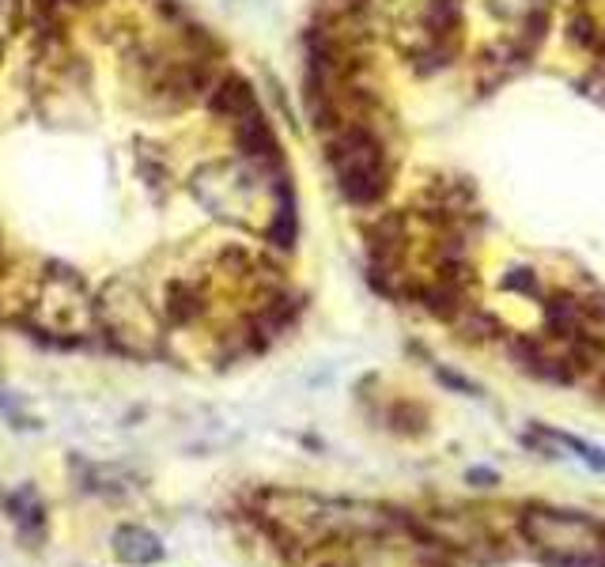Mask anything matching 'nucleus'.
I'll list each match as a JSON object with an SVG mask.
<instances>
[{"label": "nucleus", "mask_w": 605, "mask_h": 567, "mask_svg": "<svg viewBox=\"0 0 605 567\" xmlns=\"http://www.w3.org/2000/svg\"><path fill=\"white\" fill-rule=\"evenodd\" d=\"M114 552L125 564H156L163 556V545H159L156 533L140 530V526H121L114 533Z\"/></svg>", "instance_id": "3"}, {"label": "nucleus", "mask_w": 605, "mask_h": 567, "mask_svg": "<svg viewBox=\"0 0 605 567\" xmlns=\"http://www.w3.org/2000/svg\"><path fill=\"white\" fill-rule=\"evenodd\" d=\"M337 182L348 201L367 205L386 193V163H382V144L367 129H345L329 148Z\"/></svg>", "instance_id": "2"}, {"label": "nucleus", "mask_w": 605, "mask_h": 567, "mask_svg": "<svg viewBox=\"0 0 605 567\" xmlns=\"http://www.w3.org/2000/svg\"><path fill=\"white\" fill-rule=\"evenodd\" d=\"M522 533L549 564L605 567V526L579 511L534 507L522 515Z\"/></svg>", "instance_id": "1"}]
</instances>
